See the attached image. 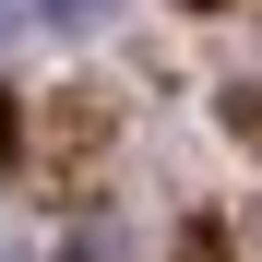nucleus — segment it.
<instances>
[{
    "label": "nucleus",
    "mask_w": 262,
    "mask_h": 262,
    "mask_svg": "<svg viewBox=\"0 0 262 262\" xmlns=\"http://www.w3.org/2000/svg\"><path fill=\"white\" fill-rule=\"evenodd\" d=\"M24 12H36V24H60V36H83V24H107V12H119V0H24Z\"/></svg>",
    "instance_id": "f257e3e1"
},
{
    "label": "nucleus",
    "mask_w": 262,
    "mask_h": 262,
    "mask_svg": "<svg viewBox=\"0 0 262 262\" xmlns=\"http://www.w3.org/2000/svg\"><path fill=\"white\" fill-rule=\"evenodd\" d=\"M203 12H214V0H203Z\"/></svg>",
    "instance_id": "f03ea898"
}]
</instances>
